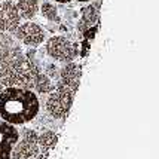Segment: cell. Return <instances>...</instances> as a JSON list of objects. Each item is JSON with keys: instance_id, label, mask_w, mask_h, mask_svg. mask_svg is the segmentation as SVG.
Here are the masks:
<instances>
[{"instance_id": "6da1fadb", "label": "cell", "mask_w": 159, "mask_h": 159, "mask_svg": "<svg viewBox=\"0 0 159 159\" xmlns=\"http://www.w3.org/2000/svg\"><path fill=\"white\" fill-rule=\"evenodd\" d=\"M40 69L30 60L20 42L6 31H0V83L3 88H31V82Z\"/></svg>"}, {"instance_id": "7a4b0ae2", "label": "cell", "mask_w": 159, "mask_h": 159, "mask_svg": "<svg viewBox=\"0 0 159 159\" xmlns=\"http://www.w3.org/2000/svg\"><path fill=\"white\" fill-rule=\"evenodd\" d=\"M39 95L27 88L7 86L0 91V119L11 125H25L39 115Z\"/></svg>"}, {"instance_id": "3957f363", "label": "cell", "mask_w": 159, "mask_h": 159, "mask_svg": "<svg viewBox=\"0 0 159 159\" xmlns=\"http://www.w3.org/2000/svg\"><path fill=\"white\" fill-rule=\"evenodd\" d=\"M75 95L76 92L66 88L61 83H55L54 89L48 94L46 103H45L46 111L54 119H66L71 109Z\"/></svg>"}, {"instance_id": "277c9868", "label": "cell", "mask_w": 159, "mask_h": 159, "mask_svg": "<svg viewBox=\"0 0 159 159\" xmlns=\"http://www.w3.org/2000/svg\"><path fill=\"white\" fill-rule=\"evenodd\" d=\"M45 51L52 60L60 62L75 61L77 57V46L64 36H52L45 43Z\"/></svg>"}, {"instance_id": "5b68a950", "label": "cell", "mask_w": 159, "mask_h": 159, "mask_svg": "<svg viewBox=\"0 0 159 159\" xmlns=\"http://www.w3.org/2000/svg\"><path fill=\"white\" fill-rule=\"evenodd\" d=\"M37 135L39 134L30 128H25L20 132V139L12 150V159H34L40 153Z\"/></svg>"}, {"instance_id": "8992f818", "label": "cell", "mask_w": 159, "mask_h": 159, "mask_svg": "<svg viewBox=\"0 0 159 159\" xmlns=\"http://www.w3.org/2000/svg\"><path fill=\"white\" fill-rule=\"evenodd\" d=\"M12 34L20 43H22L24 46H28V48L39 46L46 40L45 28L39 25V24H36V22H31V21L20 22V25L15 28V31Z\"/></svg>"}, {"instance_id": "52a82bcc", "label": "cell", "mask_w": 159, "mask_h": 159, "mask_svg": "<svg viewBox=\"0 0 159 159\" xmlns=\"http://www.w3.org/2000/svg\"><path fill=\"white\" fill-rule=\"evenodd\" d=\"M20 139V131L15 125L0 120V159H12V150Z\"/></svg>"}, {"instance_id": "ba28073f", "label": "cell", "mask_w": 159, "mask_h": 159, "mask_svg": "<svg viewBox=\"0 0 159 159\" xmlns=\"http://www.w3.org/2000/svg\"><path fill=\"white\" fill-rule=\"evenodd\" d=\"M21 18L18 15L14 0H2L0 2V31L14 33L20 25Z\"/></svg>"}, {"instance_id": "9c48e42d", "label": "cell", "mask_w": 159, "mask_h": 159, "mask_svg": "<svg viewBox=\"0 0 159 159\" xmlns=\"http://www.w3.org/2000/svg\"><path fill=\"white\" fill-rule=\"evenodd\" d=\"M80 76H82V70L80 66L75 61L66 62L60 69V75L57 79V83H61L66 88L71 89L73 92H77L79 89V83H80Z\"/></svg>"}, {"instance_id": "30bf717a", "label": "cell", "mask_w": 159, "mask_h": 159, "mask_svg": "<svg viewBox=\"0 0 159 159\" xmlns=\"http://www.w3.org/2000/svg\"><path fill=\"white\" fill-rule=\"evenodd\" d=\"M15 6H16L21 21H31L39 14L40 3H39V0H16Z\"/></svg>"}, {"instance_id": "8fae6325", "label": "cell", "mask_w": 159, "mask_h": 159, "mask_svg": "<svg viewBox=\"0 0 159 159\" xmlns=\"http://www.w3.org/2000/svg\"><path fill=\"white\" fill-rule=\"evenodd\" d=\"M98 18H100V12L95 6L92 5H88L82 9V16H80V21L77 24V30L79 31H86L89 30L91 27H94L98 22Z\"/></svg>"}, {"instance_id": "7c38bea8", "label": "cell", "mask_w": 159, "mask_h": 159, "mask_svg": "<svg viewBox=\"0 0 159 159\" xmlns=\"http://www.w3.org/2000/svg\"><path fill=\"white\" fill-rule=\"evenodd\" d=\"M54 83H52V79H49L45 73H42V71H37V75L34 76L33 79V82H31V88L30 89L36 92V94H42V95H45V94H49L51 91L54 89Z\"/></svg>"}, {"instance_id": "4fadbf2b", "label": "cell", "mask_w": 159, "mask_h": 159, "mask_svg": "<svg viewBox=\"0 0 159 159\" xmlns=\"http://www.w3.org/2000/svg\"><path fill=\"white\" fill-rule=\"evenodd\" d=\"M39 149L42 153H48L54 146L57 144V134L54 131H43L37 135Z\"/></svg>"}, {"instance_id": "5bb4252c", "label": "cell", "mask_w": 159, "mask_h": 159, "mask_svg": "<svg viewBox=\"0 0 159 159\" xmlns=\"http://www.w3.org/2000/svg\"><path fill=\"white\" fill-rule=\"evenodd\" d=\"M39 12L42 14V16L45 20L51 21V22H60L61 18H60V14H58V9L54 3L51 2H43L42 6L39 7Z\"/></svg>"}, {"instance_id": "9a60e30c", "label": "cell", "mask_w": 159, "mask_h": 159, "mask_svg": "<svg viewBox=\"0 0 159 159\" xmlns=\"http://www.w3.org/2000/svg\"><path fill=\"white\" fill-rule=\"evenodd\" d=\"M45 75L49 77V79H58V75H60V69L54 66V64H49L46 66V71H45Z\"/></svg>"}, {"instance_id": "2e32d148", "label": "cell", "mask_w": 159, "mask_h": 159, "mask_svg": "<svg viewBox=\"0 0 159 159\" xmlns=\"http://www.w3.org/2000/svg\"><path fill=\"white\" fill-rule=\"evenodd\" d=\"M57 3H70V2H73V0H54ZM76 2H89V0H76Z\"/></svg>"}, {"instance_id": "e0dca14e", "label": "cell", "mask_w": 159, "mask_h": 159, "mask_svg": "<svg viewBox=\"0 0 159 159\" xmlns=\"http://www.w3.org/2000/svg\"><path fill=\"white\" fill-rule=\"evenodd\" d=\"M34 159H48V155H46V153H42V152H40Z\"/></svg>"}, {"instance_id": "ac0fdd59", "label": "cell", "mask_w": 159, "mask_h": 159, "mask_svg": "<svg viewBox=\"0 0 159 159\" xmlns=\"http://www.w3.org/2000/svg\"><path fill=\"white\" fill-rule=\"evenodd\" d=\"M2 89H3V86H2V83H0V91H2Z\"/></svg>"}]
</instances>
